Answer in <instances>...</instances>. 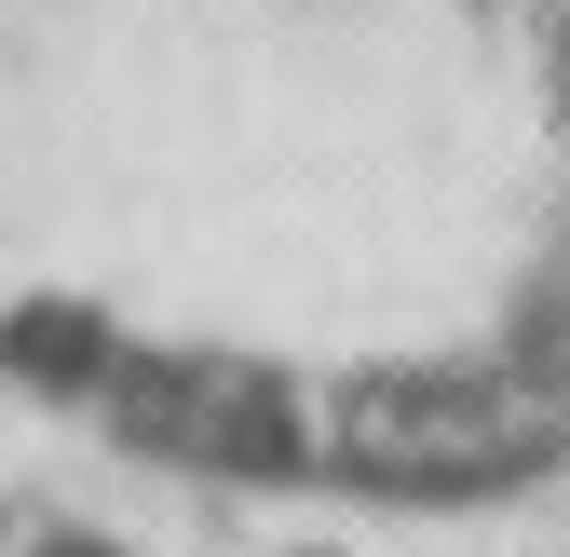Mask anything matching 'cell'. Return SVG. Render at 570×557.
Instances as JSON below:
<instances>
[{"label":"cell","instance_id":"6da1fadb","mask_svg":"<svg viewBox=\"0 0 570 557\" xmlns=\"http://www.w3.org/2000/svg\"><path fill=\"white\" fill-rule=\"evenodd\" d=\"M0 381L245 504L543 490L570 0H0Z\"/></svg>","mask_w":570,"mask_h":557}]
</instances>
